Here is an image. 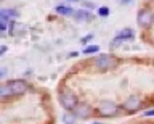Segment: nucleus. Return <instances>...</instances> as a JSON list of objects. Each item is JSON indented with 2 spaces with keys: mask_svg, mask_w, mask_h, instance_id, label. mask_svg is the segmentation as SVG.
<instances>
[{
  "mask_svg": "<svg viewBox=\"0 0 154 124\" xmlns=\"http://www.w3.org/2000/svg\"><path fill=\"white\" fill-rule=\"evenodd\" d=\"M75 16H77V20H79V21H90L91 20V15H90V13H87V11H84V10L77 11Z\"/></svg>",
  "mask_w": 154,
  "mask_h": 124,
  "instance_id": "9",
  "label": "nucleus"
},
{
  "mask_svg": "<svg viewBox=\"0 0 154 124\" xmlns=\"http://www.w3.org/2000/svg\"><path fill=\"white\" fill-rule=\"evenodd\" d=\"M98 50H100L98 45H91L88 49H85V53H93V52H98Z\"/></svg>",
  "mask_w": 154,
  "mask_h": 124,
  "instance_id": "12",
  "label": "nucleus"
},
{
  "mask_svg": "<svg viewBox=\"0 0 154 124\" xmlns=\"http://www.w3.org/2000/svg\"><path fill=\"white\" fill-rule=\"evenodd\" d=\"M95 65H96V68H98V69L106 71V69L116 66V60L111 55H101V56H98V58L95 60Z\"/></svg>",
  "mask_w": 154,
  "mask_h": 124,
  "instance_id": "3",
  "label": "nucleus"
},
{
  "mask_svg": "<svg viewBox=\"0 0 154 124\" xmlns=\"http://www.w3.org/2000/svg\"><path fill=\"white\" fill-rule=\"evenodd\" d=\"M60 103L66 110L71 111V110H75V107H77V98L69 92H63V94H60Z\"/></svg>",
  "mask_w": 154,
  "mask_h": 124,
  "instance_id": "4",
  "label": "nucleus"
},
{
  "mask_svg": "<svg viewBox=\"0 0 154 124\" xmlns=\"http://www.w3.org/2000/svg\"><path fill=\"white\" fill-rule=\"evenodd\" d=\"M56 11L60 13V15H66V16H69V15H72V8L71 7H64V5H60V7H56Z\"/></svg>",
  "mask_w": 154,
  "mask_h": 124,
  "instance_id": "10",
  "label": "nucleus"
},
{
  "mask_svg": "<svg viewBox=\"0 0 154 124\" xmlns=\"http://www.w3.org/2000/svg\"><path fill=\"white\" fill-rule=\"evenodd\" d=\"M108 13H109V10H108V8H106V7H103V8H100V15H103V16H106V15H108Z\"/></svg>",
  "mask_w": 154,
  "mask_h": 124,
  "instance_id": "13",
  "label": "nucleus"
},
{
  "mask_svg": "<svg viewBox=\"0 0 154 124\" xmlns=\"http://www.w3.org/2000/svg\"><path fill=\"white\" fill-rule=\"evenodd\" d=\"M71 2H79V0H71Z\"/></svg>",
  "mask_w": 154,
  "mask_h": 124,
  "instance_id": "15",
  "label": "nucleus"
},
{
  "mask_svg": "<svg viewBox=\"0 0 154 124\" xmlns=\"http://www.w3.org/2000/svg\"><path fill=\"white\" fill-rule=\"evenodd\" d=\"M10 16H11V18H16L18 13L14 11V10H2V18H7V20H8Z\"/></svg>",
  "mask_w": 154,
  "mask_h": 124,
  "instance_id": "11",
  "label": "nucleus"
},
{
  "mask_svg": "<svg viewBox=\"0 0 154 124\" xmlns=\"http://www.w3.org/2000/svg\"><path fill=\"white\" fill-rule=\"evenodd\" d=\"M144 116H154V108L152 110H149V111L144 113Z\"/></svg>",
  "mask_w": 154,
  "mask_h": 124,
  "instance_id": "14",
  "label": "nucleus"
},
{
  "mask_svg": "<svg viewBox=\"0 0 154 124\" xmlns=\"http://www.w3.org/2000/svg\"><path fill=\"white\" fill-rule=\"evenodd\" d=\"M140 105H141V100L138 97H130L127 102L124 103V108L127 110V111H137L140 108Z\"/></svg>",
  "mask_w": 154,
  "mask_h": 124,
  "instance_id": "6",
  "label": "nucleus"
},
{
  "mask_svg": "<svg viewBox=\"0 0 154 124\" xmlns=\"http://www.w3.org/2000/svg\"><path fill=\"white\" fill-rule=\"evenodd\" d=\"M117 111H119V107L114 105L112 102H103L98 108V113L101 116H106V118H111L114 114H117Z\"/></svg>",
  "mask_w": 154,
  "mask_h": 124,
  "instance_id": "2",
  "label": "nucleus"
},
{
  "mask_svg": "<svg viewBox=\"0 0 154 124\" xmlns=\"http://www.w3.org/2000/svg\"><path fill=\"white\" fill-rule=\"evenodd\" d=\"M93 124H101V122H93Z\"/></svg>",
  "mask_w": 154,
  "mask_h": 124,
  "instance_id": "16",
  "label": "nucleus"
},
{
  "mask_svg": "<svg viewBox=\"0 0 154 124\" xmlns=\"http://www.w3.org/2000/svg\"><path fill=\"white\" fill-rule=\"evenodd\" d=\"M26 90H27V84L21 79H16L2 85L0 95H2V98H7V97H14V95H23Z\"/></svg>",
  "mask_w": 154,
  "mask_h": 124,
  "instance_id": "1",
  "label": "nucleus"
},
{
  "mask_svg": "<svg viewBox=\"0 0 154 124\" xmlns=\"http://www.w3.org/2000/svg\"><path fill=\"white\" fill-rule=\"evenodd\" d=\"M90 107H87V105H77L75 110H74V114L75 116H79V118H87L90 114Z\"/></svg>",
  "mask_w": 154,
  "mask_h": 124,
  "instance_id": "7",
  "label": "nucleus"
},
{
  "mask_svg": "<svg viewBox=\"0 0 154 124\" xmlns=\"http://www.w3.org/2000/svg\"><path fill=\"white\" fill-rule=\"evenodd\" d=\"M132 37H133V31H132V29H124V31L117 36V39H116L112 44H116V42H119V40H122V39H132Z\"/></svg>",
  "mask_w": 154,
  "mask_h": 124,
  "instance_id": "8",
  "label": "nucleus"
},
{
  "mask_svg": "<svg viewBox=\"0 0 154 124\" xmlns=\"http://www.w3.org/2000/svg\"><path fill=\"white\" fill-rule=\"evenodd\" d=\"M154 23V13L149 10H143L138 13V24L143 27H148Z\"/></svg>",
  "mask_w": 154,
  "mask_h": 124,
  "instance_id": "5",
  "label": "nucleus"
}]
</instances>
